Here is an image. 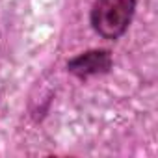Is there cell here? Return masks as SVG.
<instances>
[{"label": "cell", "mask_w": 158, "mask_h": 158, "mask_svg": "<svg viewBox=\"0 0 158 158\" xmlns=\"http://www.w3.org/2000/svg\"><path fill=\"white\" fill-rule=\"evenodd\" d=\"M136 0H95L91 10L93 30L104 39L121 37L134 15Z\"/></svg>", "instance_id": "6da1fadb"}, {"label": "cell", "mask_w": 158, "mask_h": 158, "mask_svg": "<svg viewBox=\"0 0 158 158\" xmlns=\"http://www.w3.org/2000/svg\"><path fill=\"white\" fill-rule=\"evenodd\" d=\"M110 67H112V56L108 50H88L67 63V69L78 78L108 73Z\"/></svg>", "instance_id": "7a4b0ae2"}]
</instances>
